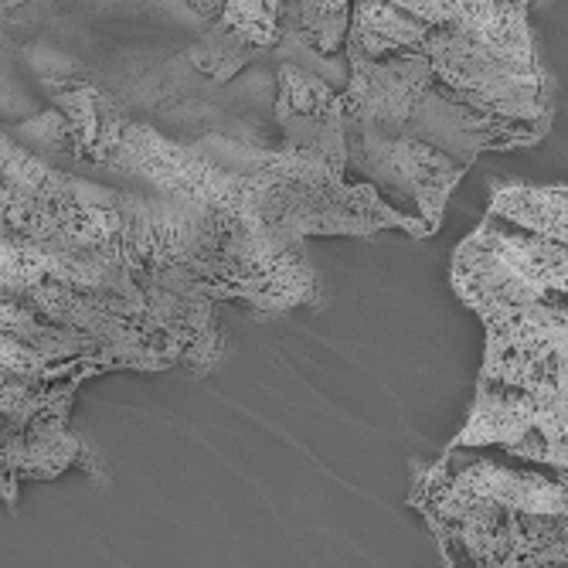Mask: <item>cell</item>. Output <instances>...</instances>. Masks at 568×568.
Returning a JSON list of instances; mask_svg holds the SVG:
<instances>
[{"label": "cell", "mask_w": 568, "mask_h": 568, "mask_svg": "<svg viewBox=\"0 0 568 568\" xmlns=\"http://www.w3.org/2000/svg\"><path fill=\"white\" fill-rule=\"evenodd\" d=\"M412 507L449 565H568L565 477L500 446L453 443L419 467Z\"/></svg>", "instance_id": "1"}]
</instances>
